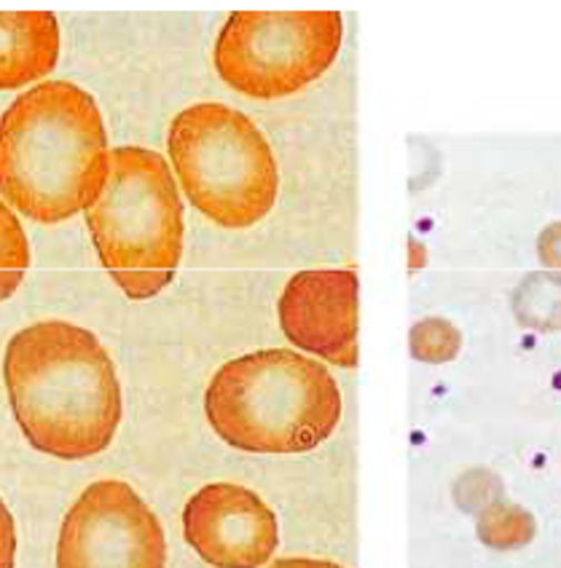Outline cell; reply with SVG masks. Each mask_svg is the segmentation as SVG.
Masks as SVG:
<instances>
[{
    "mask_svg": "<svg viewBox=\"0 0 561 568\" xmlns=\"http://www.w3.org/2000/svg\"><path fill=\"white\" fill-rule=\"evenodd\" d=\"M3 381L24 440L41 454L81 462L113 443L121 384L87 327L49 320L19 331L6 346Z\"/></svg>",
    "mask_w": 561,
    "mask_h": 568,
    "instance_id": "obj_1",
    "label": "cell"
},
{
    "mask_svg": "<svg viewBox=\"0 0 561 568\" xmlns=\"http://www.w3.org/2000/svg\"><path fill=\"white\" fill-rule=\"evenodd\" d=\"M111 174L106 121L87 89L43 81L0 119V193L36 223H62L97 202Z\"/></svg>",
    "mask_w": 561,
    "mask_h": 568,
    "instance_id": "obj_2",
    "label": "cell"
},
{
    "mask_svg": "<svg viewBox=\"0 0 561 568\" xmlns=\"http://www.w3.org/2000/svg\"><path fill=\"white\" fill-rule=\"evenodd\" d=\"M341 389L328 367L290 348H261L218 367L204 413L218 437L244 454H307L337 432Z\"/></svg>",
    "mask_w": 561,
    "mask_h": 568,
    "instance_id": "obj_3",
    "label": "cell"
},
{
    "mask_svg": "<svg viewBox=\"0 0 561 568\" xmlns=\"http://www.w3.org/2000/svg\"><path fill=\"white\" fill-rule=\"evenodd\" d=\"M83 215L102 268L127 298L148 301L172 282L183 255V204L157 151L113 148L106 189Z\"/></svg>",
    "mask_w": 561,
    "mask_h": 568,
    "instance_id": "obj_4",
    "label": "cell"
},
{
    "mask_svg": "<svg viewBox=\"0 0 561 568\" xmlns=\"http://www.w3.org/2000/svg\"><path fill=\"white\" fill-rule=\"evenodd\" d=\"M167 151L193 210L221 229L244 231L272 212L280 170L244 113L221 102L186 108L172 119Z\"/></svg>",
    "mask_w": 561,
    "mask_h": 568,
    "instance_id": "obj_5",
    "label": "cell"
},
{
    "mask_svg": "<svg viewBox=\"0 0 561 568\" xmlns=\"http://www.w3.org/2000/svg\"><path fill=\"white\" fill-rule=\"evenodd\" d=\"M344 41L339 11H234L216 38L218 75L253 100H280L318 81Z\"/></svg>",
    "mask_w": 561,
    "mask_h": 568,
    "instance_id": "obj_6",
    "label": "cell"
},
{
    "mask_svg": "<svg viewBox=\"0 0 561 568\" xmlns=\"http://www.w3.org/2000/svg\"><path fill=\"white\" fill-rule=\"evenodd\" d=\"M164 528L124 480H97L64 513L57 568H164Z\"/></svg>",
    "mask_w": 561,
    "mask_h": 568,
    "instance_id": "obj_7",
    "label": "cell"
},
{
    "mask_svg": "<svg viewBox=\"0 0 561 568\" xmlns=\"http://www.w3.org/2000/svg\"><path fill=\"white\" fill-rule=\"evenodd\" d=\"M183 537L212 568H261L280 547V523L256 490L210 483L186 501Z\"/></svg>",
    "mask_w": 561,
    "mask_h": 568,
    "instance_id": "obj_8",
    "label": "cell"
},
{
    "mask_svg": "<svg viewBox=\"0 0 561 568\" xmlns=\"http://www.w3.org/2000/svg\"><path fill=\"white\" fill-rule=\"evenodd\" d=\"M280 327L301 352L341 367L358 365V276L347 268L293 274L282 290Z\"/></svg>",
    "mask_w": 561,
    "mask_h": 568,
    "instance_id": "obj_9",
    "label": "cell"
},
{
    "mask_svg": "<svg viewBox=\"0 0 561 568\" xmlns=\"http://www.w3.org/2000/svg\"><path fill=\"white\" fill-rule=\"evenodd\" d=\"M60 60V22L51 11H0V89L41 81Z\"/></svg>",
    "mask_w": 561,
    "mask_h": 568,
    "instance_id": "obj_10",
    "label": "cell"
},
{
    "mask_svg": "<svg viewBox=\"0 0 561 568\" xmlns=\"http://www.w3.org/2000/svg\"><path fill=\"white\" fill-rule=\"evenodd\" d=\"M475 534L489 550L511 552L521 550L538 537V520L530 509L513 501H498V505L487 507L475 520Z\"/></svg>",
    "mask_w": 561,
    "mask_h": 568,
    "instance_id": "obj_11",
    "label": "cell"
},
{
    "mask_svg": "<svg viewBox=\"0 0 561 568\" xmlns=\"http://www.w3.org/2000/svg\"><path fill=\"white\" fill-rule=\"evenodd\" d=\"M513 312L532 331L561 327V274H530L513 293Z\"/></svg>",
    "mask_w": 561,
    "mask_h": 568,
    "instance_id": "obj_12",
    "label": "cell"
},
{
    "mask_svg": "<svg viewBox=\"0 0 561 568\" xmlns=\"http://www.w3.org/2000/svg\"><path fill=\"white\" fill-rule=\"evenodd\" d=\"M30 268V244L9 204L0 202V303L17 293Z\"/></svg>",
    "mask_w": 561,
    "mask_h": 568,
    "instance_id": "obj_13",
    "label": "cell"
},
{
    "mask_svg": "<svg viewBox=\"0 0 561 568\" xmlns=\"http://www.w3.org/2000/svg\"><path fill=\"white\" fill-rule=\"evenodd\" d=\"M460 346H462L460 331H457L449 320H441V316L419 320L409 331L411 357L419 359V363H430V365L451 363V359L460 354Z\"/></svg>",
    "mask_w": 561,
    "mask_h": 568,
    "instance_id": "obj_14",
    "label": "cell"
},
{
    "mask_svg": "<svg viewBox=\"0 0 561 568\" xmlns=\"http://www.w3.org/2000/svg\"><path fill=\"white\" fill-rule=\"evenodd\" d=\"M451 496H454V505L468 515H481L483 509L498 505L505 496V486L492 469H468L457 477L454 488H451Z\"/></svg>",
    "mask_w": 561,
    "mask_h": 568,
    "instance_id": "obj_15",
    "label": "cell"
},
{
    "mask_svg": "<svg viewBox=\"0 0 561 568\" xmlns=\"http://www.w3.org/2000/svg\"><path fill=\"white\" fill-rule=\"evenodd\" d=\"M17 560V526L14 515L0 499V568H14Z\"/></svg>",
    "mask_w": 561,
    "mask_h": 568,
    "instance_id": "obj_16",
    "label": "cell"
},
{
    "mask_svg": "<svg viewBox=\"0 0 561 568\" xmlns=\"http://www.w3.org/2000/svg\"><path fill=\"white\" fill-rule=\"evenodd\" d=\"M538 255L545 268L561 271V223H551L540 231L538 236Z\"/></svg>",
    "mask_w": 561,
    "mask_h": 568,
    "instance_id": "obj_17",
    "label": "cell"
},
{
    "mask_svg": "<svg viewBox=\"0 0 561 568\" xmlns=\"http://www.w3.org/2000/svg\"><path fill=\"white\" fill-rule=\"evenodd\" d=\"M269 568H347L333 560H318V558H280Z\"/></svg>",
    "mask_w": 561,
    "mask_h": 568,
    "instance_id": "obj_18",
    "label": "cell"
},
{
    "mask_svg": "<svg viewBox=\"0 0 561 568\" xmlns=\"http://www.w3.org/2000/svg\"><path fill=\"white\" fill-rule=\"evenodd\" d=\"M409 247L414 250V261L409 263V271H414V268H419V266H422V263H424V255H422L424 250H422V244L414 242V239H411V242H409Z\"/></svg>",
    "mask_w": 561,
    "mask_h": 568,
    "instance_id": "obj_19",
    "label": "cell"
}]
</instances>
